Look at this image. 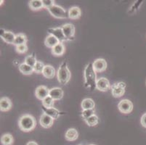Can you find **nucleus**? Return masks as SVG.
<instances>
[{"label":"nucleus","instance_id":"f257e3e1","mask_svg":"<svg viewBox=\"0 0 146 145\" xmlns=\"http://www.w3.org/2000/svg\"><path fill=\"white\" fill-rule=\"evenodd\" d=\"M84 86L90 89V91L96 89L97 75L96 72L94 70L92 63L90 62L87 64L84 71Z\"/></svg>","mask_w":146,"mask_h":145},{"label":"nucleus","instance_id":"f03ea898","mask_svg":"<svg viewBox=\"0 0 146 145\" xmlns=\"http://www.w3.org/2000/svg\"><path fill=\"white\" fill-rule=\"evenodd\" d=\"M20 129L23 132H30L36 126V121L34 116L29 114L23 115L18 121Z\"/></svg>","mask_w":146,"mask_h":145},{"label":"nucleus","instance_id":"7ed1b4c3","mask_svg":"<svg viewBox=\"0 0 146 145\" xmlns=\"http://www.w3.org/2000/svg\"><path fill=\"white\" fill-rule=\"evenodd\" d=\"M71 71L68 67V63L66 61H63L60 64L58 72H57V78L58 81L60 84L66 85L71 79Z\"/></svg>","mask_w":146,"mask_h":145},{"label":"nucleus","instance_id":"20e7f679","mask_svg":"<svg viewBox=\"0 0 146 145\" xmlns=\"http://www.w3.org/2000/svg\"><path fill=\"white\" fill-rule=\"evenodd\" d=\"M47 10L52 17L58 19H66L68 18V13L67 10L59 5H54Z\"/></svg>","mask_w":146,"mask_h":145},{"label":"nucleus","instance_id":"39448f33","mask_svg":"<svg viewBox=\"0 0 146 145\" xmlns=\"http://www.w3.org/2000/svg\"><path fill=\"white\" fill-rule=\"evenodd\" d=\"M126 83L124 82H116L112 84L111 87V94L115 98H120L122 96H124L126 91Z\"/></svg>","mask_w":146,"mask_h":145},{"label":"nucleus","instance_id":"423d86ee","mask_svg":"<svg viewBox=\"0 0 146 145\" xmlns=\"http://www.w3.org/2000/svg\"><path fill=\"white\" fill-rule=\"evenodd\" d=\"M118 109L123 114H129L133 110V103L127 99L121 100L118 104Z\"/></svg>","mask_w":146,"mask_h":145},{"label":"nucleus","instance_id":"0eeeda50","mask_svg":"<svg viewBox=\"0 0 146 145\" xmlns=\"http://www.w3.org/2000/svg\"><path fill=\"white\" fill-rule=\"evenodd\" d=\"M61 28L63 29V34L68 41H73L75 35V26L71 23H66Z\"/></svg>","mask_w":146,"mask_h":145},{"label":"nucleus","instance_id":"6e6552de","mask_svg":"<svg viewBox=\"0 0 146 145\" xmlns=\"http://www.w3.org/2000/svg\"><path fill=\"white\" fill-rule=\"evenodd\" d=\"M47 32L49 33V34H51V35L54 36L56 38H58V41L61 43L68 41L66 37L65 36L64 34H63V29L61 27L50 28H48Z\"/></svg>","mask_w":146,"mask_h":145},{"label":"nucleus","instance_id":"1a4fd4ad","mask_svg":"<svg viewBox=\"0 0 146 145\" xmlns=\"http://www.w3.org/2000/svg\"><path fill=\"white\" fill-rule=\"evenodd\" d=\"M111 83H110V81L108 78L102 77V78H98V81H97L96 89L99 91H103V92L108 91L111 89Z\"/></svg>","mask_w":146,"mask_h":145},{"label":"nucleus","instance_id":"9d476101","mask_svg":"<svg viewBox=\"0 0 146 145\" xmlns=\"http://www.w3.org/2000/svg\"><path fill=\"white\" fill-rule=\"evenodd\" d=\"M93 69L96 73H102L107 69V62L103 58L95 60L92 63Z\"/></svg>","mask_w":146,"mask_h":145},{"label":"nucleus","instance_id":"9b49d317","mask_svg":"<svg viewBox=\"0 0 146 145\" xmlns=\"http://www.w3.org/2000/svg\"><path fill=\"white\" fill-rule=\"evenodd\" d=\"M0 31H1L0 36L6 43L10 44H14L15 35L13 32L10 31V30H5L3 28H1Z\"/></svg>","mask_w":146,"mask_h":145},{"label":"nucleus","instance_id":"f8f14e48","mask_svg":"<svg viewBox=\"0 0 146 145\" xmlns=\"http://www.w3.org/2000/svg\"><path fill=\"white\" fill-rule=\"evenodd\" d=\"M50 94V89L46 86H39L36 87L35 91L36 97L39 100L42 101L48 97Z\"/></svg>","mask_w":146,"mask_h":145},{"label":"nucleus","instance_id":"ddd939ff","mask_svg":"<svg viewBox=\"0 0 146 145\" xmlns=\"http://www.w3.org/2000/svg\"><path fill=\"white\" fill-rule=\"evenodd\" d=\"M54 123V119L47 114L42 113L41 115L40 118H39V123H40L41 126L44 128H49L52 127Z\"/></svg>","mask_w":146,"mask_h":145},{"label":"nucleus","instance_id":"4468645a","mask_svg":"<svg viewBox=\"0 0 146 145\" xmlns=\"http://www.w3.org/2000/svg\"><path fill=\"white\" fill-rule=\"evenodd\" d=\"M13 103L10 98L3 97L0 99V110L2 112H7L11 110Z\"/></svg>","mask_w":146,"mask_h":145},{"label":"nucleus","instance_id":"2eb2a0df","mask_svg":"<svg viewBox=\"0 0 146 145\" xmlns=\"http://www.w3.org/2000/svg\"><path fill=\"white\" fill-rule=\"evenodd\" d=\"M63 94H64V92H63V90L61 88L55 87L50 89L49 96H50L55 101H57L62 99L63 97Z\"/></svg>","mask_w":146,"mask_h":145},{"label":"nucleus","instance_id":"dca6fc26","mask_svg":"<svg viewBox=\"0 0 146 145\" xmlns=\"http://www.w3.org/2000/svg\"><path fill=\"white\" fill-rule=\"evenodd\" d=\"M68 18L71 20H77L80 18L82 15V10L79 7L74 6L71 7L68 11Z\"/></svg>","mask_w":146,"mask_h":145},{"label":"nucleus","instance_id":"f3484780","mask_svg":"<svg viewBox=\"0 0 146 145\" xmlns=\"http://www.w3.org/2000/svg\"><path fill=\"white\" fill-rule=\"evenodd\" d=\"M42 110H43L44 113L47 114L50 117L52 118L54 120H56L59 118L61 115V112H60L58 109L55 107H52V108H45L42 107Z\"/></svg>","mask_w":146,"mask_h":145},{"label":"nucleus","instance_id":"a211bd4d","mask_svg":"<svg viewBox=\"0 0 146 145\" xmlns=\"http://www.w3.org/2000/svg\"><path fill=\"white\" fill-rule=\"evenodd\" d=\"M55 74H56V71H55V68L52 66H50V65L45 66L43 72H42V75L44 78L52 79L55 77Z\"/></svg>","mask_w":146,"mask_h":145},{"label":"nucleus","instance_id":"6ab92c4d","mask_svg":"<svg viewBox=\"0 0 146 145\" xmlns=\"http://www.w3.org/2000/svg\"><path fill=\"white\" fill-rule=\"evenodd\" d=\"M65 138L68 142H74L79 138V133L76 128H68L65 134Z\"/></svg>","mask_w":146,"mask_h":145},{"label":"nucleus","instance_id":"aec40b11","mask_svg":"<svg viewBox=\"0 0 146 145\" xmlns=\"http://www.w3.org/2000/svg\"><path fill=\"white\" fill-rule=\"evenodd\" d=\"M65 52H66V47H65L64 44L61 42H60L59 44H58L56 46H55L52 49V54L53 55L57 56V57L63 56Z\"/></svg>","mask_w":146,"mask_h":145},{"label":"nucleus","instance_id":"412c9836","mask_svg":"<svg viewBox=\"0 0 146 145\" xmlns=\"http://www.w3.org/2000/svg\"><path fill=\"white\" fill-rule=\"evenodd\" d=\"M60 42L58 40V38H56L54 36L51 35V34H49L44 40L45 46L48 48H51V49H52L54 46H56Z\"/></svg>","mask_w":146,"mask_h":145},{"label":"nucleus","instance_id":"4be33fe9","mask_svg":"<svg viewBox=\"0 0 146 145\" xmlns=\"http://www.w3.org/2000/svg\"><path fill=\"white\" fill-rule=\"evenodd\" d=\"M82 110H90V109H95V102L91 98H86L82 100V104H81Z\"/></svg>","mask_w":146,"mask_h":145},{"label":"nucleus","instance_id":"5701e85b","mask_svg":"<svg viewBox=\"0 0 146 145\" xmlns=\"http://www.w3.org/2000/svg\"><path fill=\"white\" fill-rule=\"evenodd\" d=\"M18 69H19L20 72H21V73L25 75H31L34 72V68L31 67V66H29V65L26 64L25 62L21 63L19 66V67H18Z\"/></svg>","mask_w":146,"mask_h":145},{"label":"nucleus","instance_id":"b1692460","mask_svg":"<svg viewBox=\"0 0 146 145\" xmlns=\"http://www.w3.org/2000/svg\"><path fill=\"white\" fill-rule=\"evenodd\" d=\"M28 42L27 36L26 34H23V33H20L15 35V42L14 44L15 46H19V45L22 44H26Z\"/></svg>","mask_w":146,"mask_h":145},{"label":"nucleus","instance_id":"393cba45","mask_svg":"<svg viewBox=\"0 0 146 145\" xmlns=\"http://www.w3.org/2000/svg\"><path fill=\"white\" fill-rule=\"evenodd\" d=\"M29 7L34 11H38L44 8L43 2L42 0H31L29 2Z\"/></svg>","mask_w":146,"mask_h":145},{"label":"nucleus","instance_id":"a878e982","mask_svg":"<svg viewBox=\"0 0 146 145\" xmlns=\"http://www.w3.org/2000/svg\"><path fill=\"white\" fill-rule=\"evenodd\" d=\"M1 143L2 145H13L14 143V138L10 134H5L1 137Z\"/></svg>","mask_w":146,"mask_h":145},{"label":"nucleus","instance_id":"bb28decb","mask_svg":"<svg viewBox=\"0 0 146 145\" xmlns=\"http://www.w3.org/2000/svg\"><path fill=\"white\" fill-rule=\"evenodd\" d=\"M37 60H36V58L35 53L33 52L32 54H30V55L26 56V58H25V61L24 62L27 65H29V66L31 67H34L35 66V64L36 63Z\"/></svg>","mask_w":146,"mask_h":145},{"label":"nucleus","instance_id":"cd10ccee","mask_svg":"<svg viewBox=\"0 0 146 145\" xmlns=\"http://www.w3.org/2000/svg\"><path fill=\"white\" fill-rule=\"evenodd\" d=\"M42 106L45 107V108H52V107H54L55 100L50 96H48V97H47L44 99L42 101Z\"/></svg>","mask_w":146,"mask_h":145},{"label":"nucleus","instance_id":"c85d7f7f","mask_svg":"<svg viewBox=\"0 0 146 145\" xmlns=\"http://www.w3.org/2000/svg\"><path fill=\"white\" fill-rule=\"evenodd\" d=\"M94 115H95V109H90V110H82V113H81V117L84 120V121H85L86 120L88 119L89 118H90V117Z\"/></svg>","mask_w":146,"mask_h":145},{"label":"nucleus","instance_id":"c756f323","mask_svg":"<svg viewBox=\"0 0 146 145\" xmlns=\"http://www.w3.org/2000/svg\"><path fill=\"white\" fill-rule=\"evenodd\" d=\"M84 122L87 123V126H90V127H92V126H95L99 123V118H98V115H94L92 117H90V118H89L88 119L86 120Z\"/></svg>","mask_w":146,"mask_h":145},{"label":"nucleus","instance_id":"7c9ffc66","mask_svg":"<svg viewBox=\"0 0 146 145\" xmlns=\"http://www.w3.org/2000/svg\"><path fill=\"white\" fill-rule=\"evenodd\" d=\"M44 67V64L42 61L37 60L36 63L35 64V66H34V73H36L37 74H42V72H43Z\"/></svg>","mask_w":146,"mask_h":145},{"label":"nucleus","instance_id":"2f4dec72","mask_svg":"<svg viewBox=\"0 0 146 145\" xmlns=\"http://www.w3.org/2000/svg\"><path fill=\"white\" fill-rule=\"evenodd\" d=\"M15 50H16L17 52L19 54H24V53L27 52L28 46L26 44L19 45V46H15Z\"/></svg>","mask_w":146,"mask_h":145},{"label":"nucleus","instance_id":"473e14b6","mask_svg":"<svg viewBox=\"0 0 146 145\" xmlns=\"http://www.w3.org/2000/svg\"><path fill=\"white\" fill-rule=\"evenodd\" d=\"M42 2H43L44 8H46L47 10L55 5V2L53 0H42Z\"/></svg>","mask_w":146,"mask_h":145},{"label":"nucleus","instance_id":"72a5a7b5","mask_svg":"<svg viewBox=\"0 0 146 145\" xmlns=\"http://www.w3.org/2000/svg\"><path fill=\"white\" fill-rule=\"evenodd\" d=\"M140 123H141V125L143 127L146 128V113L142 115L141 119H140Z\"/></svg>","mask_w":146,"mask_h":145},{"label":"nucleus","instance_id":"f704fd0d","mask_svg":"<svg viewBox=\"0 0 146 145\" xmlns=\"http://www.w3.org/2000/svg\"><path fill=\"white\" fill-rule=\"evenodd\" d=\"M26 145H39L36 142H34V141H31V142H29Z\"/></svg>","mask_w":146,"mask_h":145},{"label":"nucleus","instance_id":"c9c22d12","mask_svg":"<svg viewBox=\"0 0 146 145\" xmlns=\"http://www.w3.org/2000/svg\"><path fill=\"white\" fill-rule=\"evenodd\" d=\"M89 145H95V144H89Z\"/></svg>","mask_w":146,"mask_h":145},{"label":"nucleus","instance_id":"e433bc0d","mask_svg":"<svg viewBox=\"0 0 146 145\" xmlns=\"http://www.w3.org/2000/svg\"><path fill=\"white\" fill-rule=\"evenodd\" d=\"M79 145H84V144H79Z\"/></svg>","mask_w":146,"mask_h":145}]
</instances>
